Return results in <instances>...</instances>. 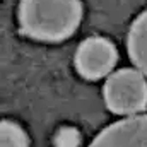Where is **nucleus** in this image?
<instances>
[{
	"label": "nucleus",
	"mask_w": 147,
	"mask_h": 147,
	"mask_svg": "<svg viewBox=\"0 0 147 147\" xmlns=\"http://www.w3.org/2000/svg\"><path fill=\"white\" fill-rule=\"evenodd\" d=\"M118 60V51L110 39L91 36L84 39L75 51V69L84 79L98 80L113 70Z\"/></svg>",
	"instance_id": "obj_3"
},
{
	"label": "nucleus",
	"mask_w": 147,
	"mask_h": 147,
	"mask_svg": "<svg viewBox=\"0 0 147 147\" xmlns=\"http://www.w3.org/2000/svg\"><path fill=\"white\" fill-rule=\"evenodd\" d=\"M82 21L80 0H21L19 28L26 36L57 43L70 38Z\"/></svg>",
	"instance_id": "obj_1"
},
{
	"label": "nucleus",
	"mask_w": 147,
	"mask_h": 147,
	"mask_svg": "<svg viewBox=\"0 0 147 147\" xmlns=\"http://www.w3.org/2000/svg\"><path fill=\"white\" fill-rule=\"evenodd\" d=\"M0 147H29V137L19 123L0 120Z\"/></svg>",
	"instance_id": "obj_6"
},
{
	"label": "nucleus",
	"mask_w": 147,
	"mask_h": 147,
	"mask_svg": "<svg viewBox=\"0 0 147 147\" xmlns=\"http://www.w3.org/2000/svg\"><path fill=\"white\" fill-rule=\"evenodd\" d=\"M127 48L134 65L147 75V10H144L130 26L127 34Z\"/></svg>",
	"instance_id": "obj_5"
},
{
	"label": "nucleus",
	"mask_w": 147,
	"mask_h": 147,
	"mask_svg": "<svg viewBox=\"0 0 147 147\" xmlns=\"http://www.w3.org/2000/svg\"><path fill=\"white\" fill-rule=\"evenodd\" d=\"M55 147H79L80 146V132L74 127H62L53 137Z\"/></svg>",
	"instance_id": "obj_7"
},
{
	"label": "nucleus",
	"mask_w": 147,
	"mask_h": 147,
	"mask_svg": "<svg viewBox=\"0 0 147 147\" xmlns=\"http://www.w3.org/2000/svg\"><path fill=\"white\" fill-rule=\"evenodd\" d=\"M103 94L108 110L116 115L137 116L147 108V80L135 69L113 72L105 84Z\"/></svg>",
	"instance_id": "obj_2"
},
{
	"label": "nucleus",
	"mask_w": 147,
	"mask_h": 147,
	"mask_svg": "<svg viewBox=\"0 0 147 147\" xmlns=\"http://www.w3.org/2000/svg\"><path fill=\"white\" fill-rule=\"evenodd\" d=\"M89 147H147V115L128 116L108 125Z\"/></svg>",
	"instance_id": "obj_4"
}]
</instances>
